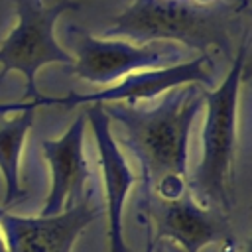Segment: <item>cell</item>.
I'll list each match as a JSON object with an SVG mask.
<instances>
[{
    "mask_svg": "<svg viewBox=\"0 0 252 252\" xmlns=\"http://www.w3.org/2000/svg\"><path fill=\"white\" fill-rule=\"evenodd\" d=\"M236 250V244L232 242V244H224V252H234Z\"/></svg>",
    "mask_w": 252,
    "mask_h": 252,
    "instance_id": "cell-16",
    "label": "cell"
},
{
    "mask_svg": "<svg viewBox=\"0 0 252 252\" xmlns=\"http://www.w3.org/2000/svg\"><path fill=\"white\" fill-rule=\"evenodd\" d=\"M43 4H47V6H55V4H67V6H71V0H43Z\"/></svg>",
    "mask_w": 252,
    "mask_h": 252,
    "instance_id": "cell-14",
    "label": "cell"
},
{
    "mask_svg": "<svg viewBox=\"0 0 252 252\" xmlns=\"http://www.w3.org/2000/svg\"><path fill=\"white\" fill-rule=\"evenodd\" d=\"M71 39L75 47V73L96 85H108L138 71L169 67L185 61L183 49L163 41L138 45L124 39L93 37L81 30L75 32Z\"/></svg>",
    "mask_w": 252,
    "mask_h": 252,
    "instance_id": "cell-6",
    "label": "cell"
},
{
    "mask_svg": "<svg viewBox=\"0 0 252 252\" xmlns=\"http://www.w3.org/2000/svg\"><path fill=\"white\" fill-rule=\"evenodd\" d=\"M140 209L146 217V232L171 242L181 252H201L207 244L234 242L226 213L201 203L191 189L171 201H159L142 193Z\"/></svg>",
    "mask_w": 252,
    "mask_h": 252,
    "instance_id": "cell-5",
    "label": "cell"
},
{
    "mask_svg": "<svg viewBox=\"0 0 252 252\" xmlns=\"http://www.w3.org/2000/svg\"><path fill=\"white\" fill-rule=\"evenodd\" d=\"M189 2H193L197 6H217V4H220L224 0H189Z\"/></svg>",
    "mask_w": 252,
    "mask_h": 252,
    "instance_id": "cell-13",
    "label": "cell"
},
{
    "mask_svg": "<svg viewBox=\"0 0 252 252\" xmlns=\"http://www.w3.org/2000/svg\"><path fill=\"white\" fill-rule=\"evenodd\" d=\"M85 116L87 120H91L96 146H98V156H100L106 215H108V248L110 252H128V246L122 234V209H124L126 195L134 183V173L112 138L110 120L102 104H93L91 108H87Z\"/></svg>",
    "mask_w": 252,
    "mask_h": 252,
    "instance_id": "cell-10",
    "label": "cell"
},
{
    "mask_svg": "<svg viewBox=\"0 0 252 252\" xmlns=\"http://www.w3.org/2000/svg\"><path fill=\"white\" fill-rule=\"evenodd\" d=\"M57 98L45 96L43 100H28L18 106V112L12 118H4L0 122V169L6 183L4 207L16 203L22 195V179H20V158L28 130L33 124L35 108L41 104H55Z\"/></svg>",
    "mask_w": 252,
    "mask_h": 252,
    "instance_id": "cell-11",
    "label": "cell"
},
{
    "mask_svg": "<svg viewBox=\"0 0 252 252\" xmlns=\"http://www.w3.org/2000/svg\"><path fill=\"white\" fill-rule=\"evenodd\" d=\"M248 33L244 35L226 79L213 91H205L207 120L203 130V154L189 179L193 195L224 213L234 203V154H236V106L242 73L246 67Z\"/></svg>",
    "mask_w": 252,
    "mask_h": 252,
    "instance_id": "cell-3",
    "label": "cell"
},
{
    "mask_svg": "<svg viewBox=\"0 0 252 252\" xmlns=\"http://www.w3.org/2000/svg\"><path fill=\"white\" fill-rule=\"evenodd\" d=\"M67 8V4L47 6L43 0H16L18 26L0 45V75L20 71L26 79V100L45 98L35 87L39 67L45 63H75V57L67 53L53 35V24Z\"/></svg>",
    "mask_w": 252,
    "mask_h": 252,
    "instance_id": "cell-4",
    "label": "cell"
},
{
    "mask_svg": "<svg viewBox=\"0 0 252 252\" xmlns=\"http://www.w3.org/2000/svg\"><path fill=\"white\" fill-rule=\"evenodd\" d=\"M85 112L79 114L69 130L57 140H41V152L51 165V191L41 209L43 217L57 215L81 199L91 177L89 159L85 156Z\"/></svg>",
    "mask_w": 252,
    "mask_h": 252,
    "instance_id": "cell-9",
    "label": "cell"
},
{
    "mask_svg": "<svg viewBox=\"0 0 252 252\" xmlns=\"http://www.w3.org/2000/svg\"><path fill=\"white\" fill-rule=\"evenodd\" d=\"M146 252H181V250H179L177 246H173L171 242H167V240H159V238H154V236L148 232Z\"/></svg>",
    "mask_w": 252,
    "mask_h": 252,
    "instance_id": "cell-12",
    "label": "cell"
},
{
    "mask_svg": "<svg viewBox=\"0 0 252 252\" xmlns=\"http://www.w3.org/2000/svg\"><path fill=\"white\" fill-rule=\"evenodd\" d=\"M0 252H6V242H4V232H2V224H0Z\"/></svg>",
    "mask_w": 252,
    "mask_h": 252,
    "instance_id": "cell-15",
    "label": "cell"
},
{
    "mask_svg": "<svg viewBox=\"0 0 252 252\" xmlns=\"http://www.w3.org/2000/svg\"><path fill=\"white\" fill-rule=\"evenodd\" d=\"M197 83L205 89L213 83V63L211 57L201 53L197 59H187L169 67L159 69H146L132 73L124 79H120L118 85L108 87L100 93L91 94H77L69 93L65 98H57V104H63L67 108L79 106V104H106V102H142L148 98H154L158 94L167 93L169 89Z\"/></svg>",
    "mask_w": 252,
    "mask_h": 252,
    "instance_id": "cell-8",
    "label": "cell"
},
{
    "mask_svg": "<svg viewBox=\"0 0 252 252\" xmlns=\"http://www.w3.org/2000/svg\"><path fill=\"white\" fill-rule=\"evenodd\" d=\"M205 87L181 85L163 93L159 104L106 102L104 112L114 120L126 146L142 167V193L171 201L189 191L187 148L195 116L205 106Z\"/></svg>",
    "mask_w": 252,
    "mask_h": 252,
    "instance_id": "cell-1",
    "label": "cell"
},
{
    "mask_svg": "<svg viewBox=\"0 0 252 252\" xmlns=\"http://www.w3.org/2000/svg\"><path fill=\"white\" fill-rule=\"evenodd\" d=\"M102 215V207L91 197L49 217H20L0 209L6 252H71L81 232Z\"/></svg>",
    "mask_w": 252,
    "mask_h": 252,
    "instance_id": "cell-7",
    "label": "cell"
},
{
    "mask_svg": "<svg viewBox=\"0 0 252 252\" xmlns=\"http://www.w3.org/2000/svg\"><path fill=\"white\" fill-rule=\"evenodd\" d=\"M234 16H238V8L224 2L197 6L189 0H134L106 28L104 35L108 39L124 37L138 45L171 39L187 47L228 49Z\"/></svg>",
    "mask_w": 252,
    "mask_h": 252,
    "instance_id": "cell-2",
    "label": "cell"
}]
</instances>
